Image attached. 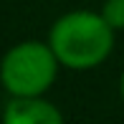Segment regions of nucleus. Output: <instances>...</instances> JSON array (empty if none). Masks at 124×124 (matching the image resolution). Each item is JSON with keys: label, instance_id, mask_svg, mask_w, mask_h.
<instances>
[{"label": "nucleus", "instance_id": "3", "mask_svg": "<svg viewBox=\"0 0 124 124\" xmlns=\"http://www.w3.org/2000/svg\"><path fill=\"white\" fill-rule=\"evenodd\" d=\"M5 124H58L63 114L43 96H13L3 111Z\"/></svg>", "mask_w": 124, "mask_h": 124}, {"label": "nucleus", "instance_id": "5", "mask_svg": "<svg viewBox=\"0 0 124 124\" xmlns=\"http://www.w3.org/2000/svg\"><path fill=\"white\" fill-rule=\"evenodd\" d=\"M119 94H122V101H124V71H122V78H119Z\"/></svg>", "mask_w": 124, "mask_h": 124}, {"label": "nucleus", "instance_id": "4", "mask_svg": "<svg viewBox=\"0 0 124 124\" xmlns=\"http://www.w3.org/2000/svg\"><path fill=\"white\" fill-rule=\"evenodd\" d=\"M101 15L114 31H124V0H106Z\"/></svg>", "mask_w": 124, "mask_h": 124}, {"label": "nucleus", "instance_id": "2", "mask_svg": "<svg viewBox=\"0 0 124 124\" xmlns=\"http://www.w3.org/2000/svg\"><path fill=\"white\" fill-rule=\"evenodd\" d=\"M58 66L61 63L48 43L23 41L5 53L0 81L13 96H43L56 81Z\"/></svg>", "mask_w": 124, "mask_h": 124}, {"label": "nucleus", "instance_id": "1", "mask_svg": "<svg viewBox=\"0 0 124 124\" xmlns=\"http://www.w3.org/2000/svg\"><path fill=\"white\" fill-rule=\"evenodd\" d=\"M48 46L53 48L61 66L74 71H89L104 63L114 48V28L101 13L74 10L61 15L48 33Z\"/></svg>", "mask_w": 124, "mask_h": 124}]
</instances>
